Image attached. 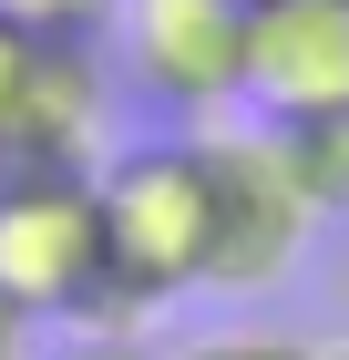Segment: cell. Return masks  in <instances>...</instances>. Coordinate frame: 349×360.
<instances>
[{
    "instance_id": "obj_1",
    "label": "cell",
    "mask_w": 349,
    "mask_h": 360,
    "mask_svg": "<svg viewBox=\"0 0 349 360\" xmlns=\"http://www.w3.org/2000/svg\"><path fill=\"white\" fill-rule=\"evenodd\" d=\"M103 186V257H113V330H144L164 299L206 288V248H216V195H206V144L195 134H154L134 155L93 165Z\"/></svg>"
},
{
    "instance_id": "obj_2",
    "label": "cell",
    "mask_w": 349,
    "mask_h": 360,
    "mask_svg": "<svg viewBox=\"0 0 349 360\" xmlns=\"http://www.w3.org/2000/svg\"><path fill=\"white\" fill-rule=\"evenodd\" d=\"M0 288L41 330H113V257L93 165H0Z\"/></svg>"
},
{
    "instance_id": "obj_3",
    "label": "cell",
    "mask_w": 349,
    "mask_h": 360,
    "mask_svg": "<svg viewBox=\"0 0 349 360\" xmlns=\"http://www.w3.org/2000/svg\"><path fill=\"white\" fill-rule=\"evenodd\" d=\"M206 144V195H216V248H206V288H226V299H268L277 278L298 268V248H308V206H298V186L277 175L268 134L246 124V134H195Z\"/></svg>"
},
{
    "instance_id": "obj_4",
    "label": "cell",
    "mask_w": 349,
    "mask_h": 360,
    "mask_svg": "<svg viewBox=\"0 0 349 360\" xmlns=\"http://www.w3.org/2000/svg\"><path fill=\"white\" fill-rule=\"evenodd\" d=\"M124 72L164 113L246 103V0H124Z\"/></svg>"
},
{
    "instance_id": "obj_5",
    "label": "cell",
    "mask_w": 349,
    "mask_h": 360,
    "mask_svg": "<svg viewBox=\"0 0 349 360\" xmlns=\"http://www.w3.org/2000/svg\"><path fill=\"white\" fill-rule=\"evenodd\" d=\"M246 103L257 124L349 113V0H246Z\"/></svg>"
},
{
    "instance_id": "obj_6",
    "label": "cell",
    "mask_w": 349,
    "mask_h": 360,
    "mask_svg": "<svg viewBox=\"0 0 349 360\" xmlns=\"http://www.w3.org/2000/svg\"><path fill=\"white\" fill-rule=\"evenodd\" d=\"M277 155V175L298 186L308 217H349V113H288V124H257Z\"/></svg>"
},
{
    "instance_id": "obj_7",
    "label": "cell",
    "mask_w": 349,
    "mask_h": 360,
    "mask_svg": "<svg viewBox=\"0 0 349 360\" xmlns=\"http://www.w3.org/2000/svg\"><path fill=\"white\" fill-rule=\"evenodd\" d=\"M52 41H62V31H31V21H11V11H0V155H11V144H21V124H31V93H41Z\"/></svg>"
},
{
    "instance_id": "obj_8",
    "label": "cell",
    "mask_w": 349,
    "mask_h": 360,
    "mask_svg": "<svg viewBox=\"0 0 349 360\" xmlns=\"http://www.w3.org/2000/svg\"><path fill=\"white\" fill-rule=\"evenodd\" d=\"M175 360H319V340H277V330H216V340H185Z\"/></svg>"
},
{
    "instance_id": "obj_9",
    "label": "cell",
    "mask_w": 349,
    "mask_h": 360,
    "mask_svg": "<svg viewBox=\"0 0 349 360\" xmlns=\"http://www.w3.org/2000/svg\"><path fill=\"white\" fill-rule=\"evenodd\" d=\"M0 11H11V21H31V31H82V41H93L124 0H0Z\"/></svg>"
},
{
    "instance_id": "obj_10",
    "label": "cell",
    "mask_w": 349,
    "mask_h": 360,
    "mask_svg": "<svg viewBox=\"0 0 349 360\" xmlns=\"http://www.w3.org/2000/svg\"><path fill=\"white\" fill-rule=\"evenodd\" d=\"M41 360H164L144 330H72V340H52Z\"/></svg>"
},
{
    "instance_id": "obj_11",
    "label": "cell",
    "mask_w": 349,
    "mask_h": 360,
    "mask_svg": "<svg viewBox=\"0 0 349 360\" xmlns=\"http://www.w3.org/2000/svg\"><path fill=\"white\" fill-rule=\"evenodd\" d=\"M0 360H41V319H31L11 288H0Z\"/></svg>"
},
{
    "instance_id": "obj_12",
    "label": "cell",
    "mask_w": 349,
    "mask_h": 360,
    "mask_svg": "<svg viewBox=\"0 0 349 360\" xmlns=\"http://www.w3.org/2000/svg\"><path fill=\"white\" fill-rule=\"evenodd\" d=\"M319 360H349V340H329V350H319Z\"/></svg>"
}]
</instances>
